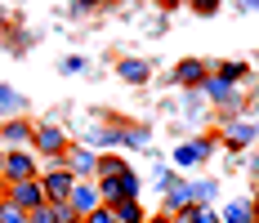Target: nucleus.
I'll return each instance as SVG.
<instances>
[{
    "instance_id": "1",
    "label": "nucleus",
    "mask_w": 259,
    "mask_h": 223,
    "mask_svg": "<svg viewBox=\"0 0 259 223\" xmlns=\"http://www.w3.org/2000/svg\"><path fill=\"white\" fill-rule=\"evenodd\" d=\"M72 188H76V179L67 174L63 156H54V161H40V192H45V201H50V205H67Z\"/></svg>"
},
{
    "instance_id": "2",
    "label": "nucleus",
    "mask_w": 259,
    "mask_h": 223,
    "mask_svg": "<svg viewBox=\"0 0 259 223\" xmlns=\"http://www.w3.org/2000/svg\"><path fill=\"white\" fill-rule=\"evenodd\" d=\"M67 148H72V139H67V129L58 121H36V129H31V152H36L40 161L67 156Z\"/></svg>"
},
{
    "instance_id": "3",
    "label": "nucleus",
    "mask_w": 259,
    "mask_h": 223,
    "mask_svg": "<svg viewBox=\"0 0 259 223\" xmlns=\"http://www.w3.org/2000/svg\"><path fill=\"white\" fill-rule=\"evenodd\" d=\"M27 179H40V156H36L31 148L5 152V174H0V183L14 188V183H27Z\"/></svg>"
},
{
    "instance_id": "4",
    "label": "nucleus",
    "mask_w": 259,
    "mask_h": 223,
    "mask_svg": "<svg viewBox=\"0 0 259 223\" xmlns=\"http://www.w3.org/2000/svg\"><path fill=\"white\" fill-rule=\"evenodd\" d=\"M94 188H99V201H103V205H121V201H139V192H143V183H139V174H134V170L116 174V179H99Z\"/></svg>"
},
{
    "instance_id": "5",
    "label": "nucleus",
    "mask_w": 259,
    "mask_h": 223,
    "mask_svg": "<svg viewBox=\"0 0 259 223\" xmlns=\"http://www.w3.org/2000/svg\"><path fill=\"white\" fill-rule=\"evenodd\" d=\"M63 165H67V174H72L76 183H90V179L99 174V152L85 148V143H72L67 156H63Z\"/></svg>"
},
{
    "instance_id": "6",
    "label": "nucleus",
    "mask_w": 259,
    "mask_h": 223,
    "mask_svg": "<svg viewBox=\"0 0 259 223\" xmlns=\"http://www.w3.org/2000/svg\"><path fill=\"white\" fill-rule=\"evenodd\" d=\"M31 129H36L31 116H9V121H0V148H5V152L31 148Z\"/></svg>"
},
{
    "instance_id": "7",
    "label": "nucleus",
    "mask_w": 259,
    "mask_h": 223,
    "mask_svg": "<svg viewBox=\"0 0 259 223\" xmlns=\"http://www.w3.org/2000/svg\"><path fill=\"white\" fill-rule=\"evenodd\" d=\"M5 201H14L18 210H36V205H45V192H40V179H27V183H14V188H5Z\"/></svg>"
},
{
    "instance_id": "8",
    "label": "nucleus",
    "mask_w": 259,
    "mask_h": 223,
    "mask_svg": "<svg viewBox=\"0 0 259 223\" xmlns=\"http://www.w3.org/2000/svg\"><path fill=\"white\" fill-rule=\"evenodd\" d=\"M67 205H72V214H76V219H90V214L103 205V201H99V188H94V179H90V183H76V188H72V197H67Z\"/></svg>"
},
{
    "instance_id": "9",
    "label": "nucleus",
    "mask_w": 259,
    "mask_h": 223,
    "mask_svg": "<svg viewBox=\"0 0 259 223\" xmlns=\"http://www.w3.org/2000/svg\"><path fill=\"white\" fill-rule=\"evenodd\" d=\"M210 139H192V143H179L175 148V165H183V170H197V165H206L210 161Z\"/></svg>"
},
{
    "instance_id": "10",
    "label": "nucleus",
    "mask_w": 259,
    "mask_h": 223,
    "mask_svg": "<svg viewBox=\"0 0 259 223\" xmlns=\"http://www.w3.org/2000/svg\"><path fill=\"white\" fill-rule=\"evenodd\" d=\"M201 94H206L210 103H214V107H237V85H228V80H224V76H206V80H201Z\"/></svg>"
},
{
    "instance_id": "11",
    "label": "nucleus",
    "mask_w": 259,
    "mask_h": 223,
    "mask_svg": "<svg viewBox=\"0 0 259 223\" xmlns=\"http://www.w3.org/2000/svg\"><path fill=\"white\" fill-rule=\"evenodd\" d=\"M255 139H259V125H255V121H241V116H233V121L224 125V143H228V148H250Z\"/></svg>"
},
{
    "instance_id": "12",
    "label": "nucleus",
    "mask_w": 259,
    "mask_h": 223,
    "mask_svg": "<svg viewBox=\"0 0 259 223\" xmlns=\"http://www.w3.org/2000/svg\"><path fill=\"white\" fill-rule=\"evenodd\" d=\"M201 80H206V63H201V58H179V63H175V85L201 90Z\"/></svg>"
},
{
    "instance_id": "13",
    "label": "nucleus",
    "mask_w": 259,
    "mask_h": 223,
    "mask_svg": "<svg viewBox=\"0 0 259 223\" xmlns=\"http://www.w3.org/2000/svg\"><path fill=\"white\" fill-rule=\"evenodd\" d=\"M116 76H121L125 85H143V80L152 76V63H148V58H121V63H116Z\"/></svg>"
},
{
    "instance_id": "14",
    "label": "nucleus",
    "mask_w": 259,
    "mask_h": 223,
    "mask_svg": "<svg viewBox=\"0 0 259 223\" xmlns=\"http://www.w3.org/2000/svg\"><path fill=\"white\" fill-rule=\"evenodd\" d=\"M188 205H192V183H188V179H175L170 192H165V214H179Z\"/></svg>"
},
{
    "instance_id": "15",
    "label": "nucleus",
    "mask_w": 259,
    "mask_h": 223,
    "mask_svg": "<svg viewBox=\"0 0 259 223\" xmlns=\"http://www.w3.org/2000/svg\"><path fill=\"white\" fill-rule=\"evenodd\" d=\"M219 223H255L250 201H224V205H219Z\"/></svg>"
},
{
    "instance_id": "16",
    "label": "nucleus",
    "mask_w": 259,
    "mask_h": 223,
    "mask_svg": "<svg viewBox=\"0 0 259 223\" xmlns=\"http://www.w3.org/2000/svg\"><path fill=\"white\" fill-rule=\"evenodd\" d=\"M170 223H219V210L214 205H188L179 214H170Z\"/></svg>"
},
{
    "instance_id": "17",
    "label": "nucleus",
    "mask_w": 259,
    "mask_h": 223,
    "mask_svg": "<svg viewBox=\"0 0 259 223\" xmlns=\"http://www.w3.org/2000/svg\"><path fill=\"white\" fill-rule=\"evenodd\" d=\"M130 165H125V156L121 152H99V174H94V183L99 179H116V174H125Z\"/></svg>"
},
{
    "instance_id": "18",
    "label": "nucleus",
    "mask_w": 259,
    "mask_h": 223,
    "mask_svg": "<svg viewBox=\"0 0 259 223\" xmlns=\"http://www.w3.org/2000/svg\"><path fill=\"white\" fill-rule=\"evenodd\" d=\"M188 183H192V205H214V197H219L214 179H188Z\"/></svg>"
},
{
    "instance_id": "19",
    "label": "nucleus",
    "mask_w": 259,
    "mask_h": 223,
    "mask_svg": "<svg viewBox=\"0 0 259 223\" xmlns=\"http://www.w3.org/2000/svg\"><path fill=\"white\" fill-rule=\"evenodd\" d=\"M112 214H116V223H148L143 201H121V205H112Z\"/></svg>"
},
{
    "instance_id": "20",
    "label": "nucleus",
    "mask_w": 259,
    "mask_h": 223,
    "mask_svg": "<svg viewBox=\"0 0 259 223\" xmlns=\"http://www.w3.org/2000/svg\"><path fill=\"white\" fill-rule=\"evenodd\" d=\"M0 116L9 121V116H23V94L14 90V85H0Z\"/></svg>"
},
{
    "instance_id": "21",
    "label": "nucleus",
    "mask_w": 259,
    "mask_h": 223,
    "mask_svg": "<svg viewBox=\"0 0 259 223\" xmlns=\"http://www.w3.org/2000/svg\"><path fill=\"white\" fill-rule=\"evenodd\" d=\"M152 143V129L148 125H125V143L121 148H148Z\"/></svg>"
},
{
    "instance_id": "22",
    "label": "nucleus",
    "mask_w": 259,
    "mask_h": 223,
    "mask_svg": "<svg viewBox=\"0 0 259 223\" xmlns=\"http://www.w3.org/2000/svg\"><path fill=\"white\" fill-rule=\"evenodd\" d=\"M246 72H250L246 63H219V67H214V76H224L228 85H237V80H241V76H246Z\"/></svg>"
},
{
    "instance_id": "23",
    "label": "nucleus",
    "mask_w": 259,
    "mask_h": 223,
    "mask_svg": "<svg viewBox=\"0 0 259 223\" xmlns=\"http://www.w3.org/2000/svg\"><path fill=\"white\" fill-rule=\"evenodd\" d=\"M0 223H27V210H18L14 201H0Z\"/></svg>"
},
{
    "instance_id": "24",
    "label": "nucleus",
    "mask_w": 259,
    "mask_h": 223,
    "mask_svg": "<svg viewBox=\"0 0 259 223\" xmlns=\"http://www.w3.org/2000/svg\"><path fill=\"white\" fill-rule=\"evenodd\" d=\"M27 223H58V210H54L50 201H45V205H36V210L27 214Z\"/></svg>"
},
{
    "instance_id": "25",
    "label": "nucleus",
    "mask_w": 259,
    "mask_h": 223,
    "mask_svg": "<svg viewBox=\"0 0 259 223\" xmlns=\"http://www.w3.org/2000/svg\"><path fill=\"white\" fill-rule=\"evenodd\" d=\"M175 179H179V174H175V170H156V174H152V188H156V192H161V197H165Z\"/></svg>"
},
{
    "instance_id": "26",
    "label": "nucleus",
    "mask_w": 259,
    "mask_h": 223,
    "mask_svg": "<svg viewBox=\"0 0 259 223\" xmlns=\"http://www.w3.org/2000/svg\"><path fill=\"white\" fill-rule=\"evenodd\" d=\"M188 5H192V14H201V18L219 14V0H188Z\"/></svg>"
},
{
    "instance_id": "27",
    "label": "nucleus",
    "mask_w": 259,
    "mask_h": 223,
    "mask_svg": "<svg viewBox=\"0 0 259 223\" xmlns=\"http://www.w3.org/2000/svg\"><path fill=\"white\" fill-rule=\"evenodd\" d=\"M58 67H63L67 76H76V72H85V58H76V54H67V58H63Z\"/></svg>"
},
{
    "instance_id": "28",
    "label": "nucleus",
    "mask_w": 259,
    "mask_h": 223,
    "mask_svg": "<svg viewBox=\"0 0 259 223\" xmlns=\"http://www.w3.org/2000/svg\"><path fill=\"white\" fill-rule=\"evenodd\" d=\"M85 223H116V214H112V205H99V210H94Z\"/></svg>"
},
{
    "instance_id": "29",
    "label": "nucleus",
    "mask_w": 259,
    "mask_h": 223,
    "mask_svg": "<svg viewBox=\"0 0 259 223\" xmlns=\"http://www.w3.org/2000/svg\"><path fill=\"white\" fill-rule=\"evenodd\" d=\"M246 201H250V210H255V219H259V188H255V192H250Z\"/></svg>"
},
{
    "instance_id": "30",
    "label": "nucleus",
    "mask_w": 259,
    "mask_h": 223,
    "mask_svg": "<svg viewBox=\"0 0 259 223\" xmlns=\"http://www.w3.org/2000/svg\"><path fill=\"white\" fill-rule=\"evenodd\" d=\"M250 174H255V179H259V156H250Z\"/></svg>"
},
{
    "instance_id": "31",
    "label": "nucleus",
    "mask_w": 259,
    "mask_h": 223,
    "mask_svg": "<svg viewBox=\"0 0 259 223\" xmlns=\"http://www.w3.org/2000/svg\"><path fill=\"white\" fill-rule=\"evenodd\" d=\"M161 5H165V9H175V5H183V0H161Z\"/></svg>"
},
{
    "instance_id": "32",
    "label": "nucleus",
    "mask_w": 259,
    "mask_h": 223,
    "mask_svg": "<svg viewBox=\"0 0 259 223\" xmlns=\"http://www.w3.org/2000/svg\"><path fill=\"white\" fill-rule=\"evenodd\" d=\"M0 174H5V148H0Z\"/></svg>"
},
{
    "instance_id": "33",
    "label": "nucleus",
    "mask_w": 259,
    "mask_h": 223,
    "mask_svg": "<svg viewBox=\"0 0 259 223\" xmlns=\"http://www.w3.org/2000/svg\"><path fill=\"white\" fill-rule=\"evenodd\" d=\"M0 27H5V9H0Z\"/></svg>"
},
{
    "instance_id": "34",
    "label": "nucleus",
    "mask_w": 259,
    "mask_h": 223,
    "mask_svg": "<svg viewBox=\"0 0 259 223\" xmlns=\"http://www.w3.org/2000/svg\"><path fill=\"white\" fill-rule=\"evenodd\" d=\"M0 201H5V183H0Z\"/></svg>"
},
{
    "instance_id": "35",
    "label": "nucleus",
    "mask_w": 259,
    "mask_h": 223,
    "mask_svg": "<svg viewBox=\"0 0 259 223\" xmlns=\"http://www.w3.org/2000/svg\"><path fill=\"white\" fill-rule=\"evenodd\" d=\"M255 223H259V219H255Z\"/></svg>"
}]
</instances>
